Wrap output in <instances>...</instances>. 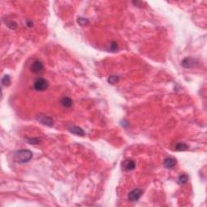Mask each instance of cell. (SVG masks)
<instances>
[{
	"instance_id": "6da1fadb",
	"label": "cell",
	"mask_w": 207,
	"mask_h": 207,
	"mask_svg": "<svg viewBox=\"0 0 207 207\" xmlns=\"http://www.w3.org/2000/svg\"><path fill=\"white\" fill-rule=\"evenodd\" d=\"M33 158V153L28 150H18L14 154V160L19 164H25Z\"/></svg>"
},
{
	"instance_id": "7a4b0ae2",
	"label": "cell",
	"mask_w": 207,
	"mask_h": 207,
	"mask_svg": "<svg viewBox=\"0 0 207 207\" xmlns=\"http://www.w3.org/2000/svg\"><path fill=\"white\" fill-rule=\"evenodd\" d=\"M49 82L45 79H37V80L35 81V83L33 84V87L35 88V90L38 91H45L49 87Z\"/></svg>"
},
{
	"instance_id": "3957f363",
	"label": "cell",
	"mask_w": 207,
	"mask_h": 207,
	"mask_svg": "<svg viewBox=\"0 0 207 207\" xmlns=\"http://www.w3.org/2000/svg\"><path fill=\"white\" fill-rule=\"evenodd\" d=\"M31 71L34 74H40L43 72L44 65L40 61H34L30 67Z\"/></svg>"
},
{
	"instance_id": "277c9868",
	"label": "cell",
	"mask_w": 207,
	"mask_h": 207,
	"mask_svg": "<svg viewBox=\"0 0 207 207\" xmlns=\"http://www.w3.org/2000/svg\"><path fill=\"white\" fill-rule=\"evenodd\" d=\"M142 194V190L140 189H135L132 190L128 195V199L130 201H137L139 200V198Z\"/></svg>"
},
{
	"instance_id": "5b68a950",
	"label": "cell",
	"mask_w": 207,
	"mask_h": 207,
	"mask_svg": "<svg viewBox=\"0 0 207 207\" xmlns=\"http://www.w3.org/2000/svg\"><path fill=\"white\" fill-rule=\"evenodd\" d=\"M135 162L132 160H127L122 163V168L125 171H132L135 168Z\"/></svg>"
},
{
	"instance_id": "8992f818",
	"label": "cell",
	"mask_w": 207,
	"mask_h": 207,
	"mask_svg": "<svg viewBox=\"0 0 207 207\" xmlns=\"http://www.w3.org/2000/svg\"><path fill=\"white\" fill-rule=\"evenodd\" d=\"M69 130H70V132H71L72 134L78 135V136H81V137H83V136H84V135L86 134L83 129H81L80 127L79 126H75V125H71V126L69 128Z\"/></svg>"
},
{
	"instance_id": "52a82bcc",
	"label": "cell",
	"mask_w": 207,
	"mask_h": 207,
	"mask_svg": "<svg viewBox=\"0 0 207 207\" xmlns=\"http://www.w3.org/2000/svg\"><path fill=\"white\" fill-rule=\"evenodd\" d=\"M38 121H40L41 123L45 125H48V126H52L54 125V120L48 116H42V117L40 116L38 117Z\"/></svg>"
},
{
	"instance_id": "ba28073f",
	"label": "cell",
	"mask_w": 207,
	"mask_h": 207,
	"mask_svg": "<svg viewBox=\"0 0 207 207\" xmlns=\"http://www.w3.org/2000/svg\"><path fill=\"white\" fill-rule=\"evenodd\" d=\"M196 63V60L193 57H186L182 62V66L185 68H190L194 67V64Z\"/></svg>"
},
{
	"instance_id": "9c48e42d",
	"label": "cell",
	"mask_w": 207,
	"mask_h": 207,
	"mask_svg": "<svg viewBox=\"0 0 207 207\" xmlns=\"http://www.w3.org/2000/svg\"><path fill=\"white\" fill-rule=\"evenodd\" d=\"M164 164L165 167L167 168H172L176 166L177 164V160L174 158L168 157L167 159H165L164 161Z\"/></svg>"
},
{
	"instance_id": "30bf717a",
	"label": "cell",
	"mask_w": 207,
	"mask_h": 207,
	"mask_svg": "<svg viewBox=\"0 0 207 207\" xmlns=\"http://www.w3.org/2000/svg\"><path fill=\"white\" fill-rule=\"evenodd\" d=\"M61 104L63 106L64 108H69L72 105H73V101L70 99V97H63L62 100H61Z\"/></svg>"
},
{
	"instance_id": "8fae6325",
	"label": "cell",
	"mask_w": 207,
	"mask_h": 207,
	"mask_svg": "<svg viewBox=\"0 0 207 207\" xmlns=\"http://www.w3.org/2000/svg\"><path fill=\"white\" fill-rule=\"evenodd\" d=\"M175 148H176V150H178V151H184V150H188L189 147H188V145H186L185 143L179 142V143H177V145H176Z\"/></svg>"
},
{
	"instance_id": "7c38bea8",
	"label": "cell",
	"mask_w": 207,
	"mask_h": 207,
	"mask_svg": "<svg viewBox=\"0 0 207 207\" xmlns=\"http://www.w3.org/2000/svg\"><path fill=\"white\" fill-rule=\"evenodd\" d=\"M188 180H189V177L186 174H182L178 178V183L180 184H184L187 183Z\"/></svg>"
},
{
	"instance_id": "4fadbf2b",
	"label": "cell",
	"mask_w": 207,
	"mask_h": 207,
	"mask_svg": "<svg viewBox=\"0 0 207 207\" xmlns=\"http://www.w3.org/2000/svg\"><path fill=\"white\" fill-rule=\"evenodd\" d=\"M2 84H3V85H4V86H9L11 84V78L9 75H7V74H6V75H4V78H3V79H2Z\"/></svg>"
},
{
	"instance_id": "5bb4252c",
	"label": "cell",
	"mask_w": 207,
	"mask_h": 207,
	"mask_svg": "<svg viewBox=\"0 0 207 207\" xmlns=\"http://www.w3.org/2000/svg\"><path fill=\"white\" fill-rule=\"evenodd\" d=\"M119 80V78L118 76H116V75H112L108 78V83H110L111 84H117V82Z\"/></svg>"
},
{
	"instance_id": "9a60e30c",
	"label": "cell",
	"mask_w": 207,
	"mask_h": 207,
	"mask_svg": "<svg viewBox=\"0 0 207 207\" xmlns=\"http://www.w3.org/2000/svg\"><path fill=\"white\" fill-rule=\"evenodd\" d=\"M7 23V27L10 28H11V29H16L17 28V24L15 22H13V21H8Z\"/></svg>"
},
{
	"instance_id": "2e32d148",
	"label": "cell",
	"mask_w": 207,
	"mask_h": 207,
	"mask_svg": "<svg viewBox=\"0 0 207 207\" xmlns=\"http://www.w3.org/2000/svg\"><path fill=\"white\" fill-rule=\"evenodd\" d=\"M78 22H79V23L80 24L81 26H84V25H86V24L88 23V20L87 19H84V18H79L78 20Z\"/></svg>"
},
{
	"instance_id": "e0dca14e",
	"label": "cell",
	"mask_w": 207,
	"mask_h": 207,
	"mask_svg": "<svg viewBox=\"0 0 207 207\" xmlns=\"http://www.w3.org/2000/svg\"><path fill=\"white\" fill-rule=\"evenodd\" d=\"M111 51H116L117 50V44L116 42H112L110 45Z\"/></svg>"
},
{
	"instance_id": "ac0fdd59",
	"label": "cell",
	"mask_w": 207,
	"mask_h": 207,
	"mask_svg": "<svg viewBox=\"0 0 207 207\" xmlns=\"http://www.w3.org/2000/svg\"><path fill=\"white\" fill-rule=\"evenodd\" d=\"M39 139H37V138H31V139H29L28 140V142L31 144H37L39 142Z\"/></svg>"
},
{
	"instance_id": "d6986e66",
	"label": "cell",
	"mask_w": 207,
	"mask_h": 207,
	"mask_svg": "<svg viewBox=\"0 0 207 207\" xmlns=\"http://www.w3.org/2000/svg\"><path fill=\"white\" fill-rule=\"evenodd\" d=\"M26 23H27V25L28 27H33V23L32 21H30V20H27V21H26Z\"/></svg>"
}]
</instances>
